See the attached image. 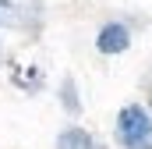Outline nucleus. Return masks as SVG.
Listing matches in <instances>:
<instances>
[{
    "label": "nucleus",
    "mask_w": 152,
    "mask_h": 149,
    "mask_svg": "<svg viewBox=\"0 0 152 149\" xmlns=\"http://www.w3.org/2000/svg\"><path fill=\"white\" fill-rule=\"evenodd\" d=\"M0 4H7V0H0Z\"/></svg>",
    "instance_id": "obj_4"
},
{
    "label": "nucleus",
    "mask_w": 152,
    "mask_h": 149,
    "mask_svg": "<svg viewBox=\"0 0 152 149\" xmlns=\"http://www.w3.org/2000/svg\"><path fill=\"white\" fill-rule=\"evenodd\" d=\"M127 46H131V32H127V25H120V21L103 25V29H99V36H96V50H99V53H106V57L124 53Z\"/></svg>",
    "instance_id": "obj_2"
},
{
    "label": "nucleus",
    "mask_w": 152,
    "mask_h": 149,
    "mask_svg": "<svg viewBox=\"0 0 152 149\" xmlns=\"http://www.w3.org/2000/svg\"><path fill=\"white\" fill-rule=\"evenodd\" d=\"M57 149H99V146H96V139H92L88 131H81V128H67V131H60Z\"/></svg>",
    "instance_id": "obj_3"
},
{
    "label": "nucleus",
    "mask_w": 152,
    "mask_h": 149,
    "mask_svg": "<svg viewBox=\"0 0 152 149\" xmlns=\"http://www.w3.org/2000/svg\"><path fill=\"white\" fill-rule=\"evenodd\" d=\"M152 139V114L138 103L124 107L117 114V142L124 149H142Z\"/></svg>",
    "instance_id": "obj_1"
}]
</instances>
